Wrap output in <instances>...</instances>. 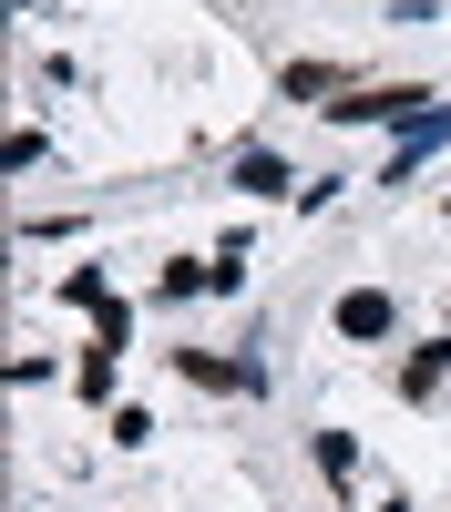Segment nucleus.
Returning a JSON list of instances; mask_svg holds the SVG:
<instances>
[{"label": "nucleus", "mask_w": 451, "mask_h": 512, "mask_svg": "<svg viewBox=\"0 0 451 512\" xmlns=\"http://www.w3.org/2000/svg\"><path fill=\"white\" fill-rule=\"evenodd\" d=\"M441 103H431V82H349V103H328V123H410L421 134Z\"/></svg>", "instance_id": "f257e3e1"}, {"label": "nucleus", "mask_w": 451, "mask_h": 512, "mask_svg": "<svg viewBox=\"0 0 451 512\" xmlns=\"http://www.w3.org/2000/svg\"><path fill=\"white\" fill-rule=\"evenodd\" d=\"M390 318H400L390 287H349V297H339V338H359V349H369V338H390Z\"/></svg>", "instance_id": "f03ea898"}, {"label": "nucleus", "mask_w": 451, "mask_h": 512, "mask_svg": "<svg viewBox=\"0 0 451 512\" xmlns=\"http://www.w3.org/2000/svg\"><path fill=\"white\" fill-rule=\"evenodd\" d=\"M185 379H205V390H257V369H246V359H216V349H185Z\"/></svg>", "instance_id": "7ed1b4c3"}, {"label": "nucleus", "mask_w": 451, "mask_h": 512, "mask_svg": "<svg viewBox=\"0 0 451 512\" xmlns=\"http://www.w3.org/2000/svg\"><path fill=\"white\" fill-rule=\"evenodd\" d=\"M226 175H236V185H246V195H287V164H277V154H267V144H246V154H236V164H226Z\"/></svg>", "instance_id": "20e7f679"}, {"label": "nucleus", "mask_w": 451, "mask_h": 512, "mask_svg": "<svg viewBox=\"0 0 451 512\" xmlns=\"http://www.w3.org/2000/svg\"><path fill=\"white\" fill-rule=\"evenodd\" d=\"M441 369H451V338H431V349H410L400 390H410V400H431V390H441Z\"/></svg>", "instance_id": "39448f33"}, {"label": "nucleus", "mask_w": 451, "mask_h": 512, "mask_svg": "<svg viewBox=\"0 0 451 512\" xmlns=\"http://www.w3.org/2000/svg\"><path fill=\"white\" fill-rule=\"evenodd\" d=\"M308 451H318V472H328V482H349V472H359V441H349V431H308Z\"/></svg>", "instance_id": "423d86ee"}]
</instances>
